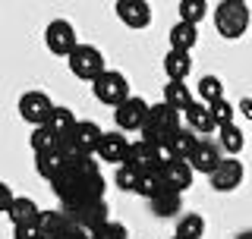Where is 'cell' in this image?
<instances>
[{"label": "cell", "mask_w": 252, "mask_h": 239, "mask_svg": "<svg viewBox=\"0 0 252 239\" xmlns=\"http://www.w3.org/2000/svg\"><path fill=\"white\" fill-rule=\"evenodd\" d=\"M51 186L60 198L63 211H73L79 205L104 198V177H101L98 161H92V157H66L63 170Z\"/></svg>", "instance_id": "1"}, {"label": "cell", "mask_w": 252, "mask_h": 239, "mask_svg": "<svg viewBox=\"0 0 252 239\" xmlns=\"http://www.w3.org/2000/svg\"><path fill=\"white\" fill-rule=\"evenodd\" d=\"M252 22V13L246 3H240V0H220L215 6V29L220 38H227V41H236V38L246 35Z\"/></svg>", "instance_id": "2"}, {"label": "cell", "mask_w": 252, "mask_h": 239, "mask_svg": "<svg viewBox=\"0 0 252 239\" xmlns=\"http://www.w3.org/2000/svg\"><path fill=\"white\" fill-rule=\"evenodd\" d=\"M177 129H183V126H180V110L161 101V104H152V114H148L145 126H142V139L152 142V145H164V148H167L170 135Z\"/></svg>", "instance_id": "3"}, {"label": "cell", "mask_w": 252, "mask_h": 239, "mask_svg": "<svg viewBox=\"0 0 252 239\" xmlns=\"http://www.w3.org/2000/svg\"><path fill=\"white\" fill-rule=\"evenodd\" d=\"M101 139H104V129H101L98 123L79 120L76 129L66 135V142H63V154L66 157H92V154H98Z\"/></svg>", "instance_id": "4"}, {"label": "cell", "mask_w": 252, "mask_h": 239, "mask_svg": "<svg viewBox=\"0 0 252 239\" xmlns=\"http://www.w3.org/2000/svg\"><path fill=\"white\" fill-rule=\"evenodd\" d=\"M126 164L136 167L139 173H161L164 167L170 164V154L164 145H152V142L139 139L129 145V157H126Z\"/></svg>", "instance_id": "5"}, {"label": "cell", "mask_w": 252, "mask_h": 239, "mask_svg": "<svg viewBox=\"0 0 252 239\" xmlns=\"http://www.w3.org/2000/svg\"><path fill=\"white\" fill-rule=\"evenodd\" d=\"M66 60H69V73H73L76 79H89V82H94L98 76L107 73L104 54H101L98 47H92V44H79Z\"/></svg>", "instance_id": "6"}, {"label": "cell", "mask_w": 252, "mask_h": 239, "mask_svg": "<svg viewBox=\"0 0 252 239\" xmlns=\"http://www.w3.org/2000/svg\"><path fill=\"white\" fill-rule=\"evenodd\" d=\"M92 94L101 101V104H110V107H120L126 98H132L126 76H123V73H117V69H107L104 76L94 79V82H92Z\"/></svg>", "instance_id": "7"}, {"label": "cell", "mask_w": 252, "mask_h": 239, "mask_svg": "<svg viewBox=\"0 0 252 239\" xmlns=\"http://www.w3.org/2000/svg\"><path fill=\"white\" fill-rule=\"evenodd\" d=\"M148 114H152V104L132 94V98H126L120 107H114V123H117L120 132H142Z\"/></svg>", "instance_id": "8"}, {"label": "cell", "mask_w": 252, "mask_h": 239, "mask_svg": "<svg viewBox=\"0 0 252 239\" xmlns=\"http://www.w3.org/2000/svg\"><path fill=\"white\" fill-rule=\"evenodd\" d=\"M44 44H47V51L57 54V57H69V54L79 47L73 22H66V19L47 22V29H44Z\"/></svg>", "instance_id": "9"}, {"label": "cell", "mask_w": 252, "mask_h": 239, "mask_svg": "<svg viewBox=\"0 0 252 239\" xmlns=\"http://www.w3.org/2000/svg\"><path fill=\"white\" fill-rule=\"evenodd\" d=\"M54 114V104L44 91H26L19 98V117L32 126H44Z\"/></svg>", "instance_id": "10"}, {"label": "cell", "mask_w": 252, "mask_h": 239, "mask_svg": "<svg viewBox=\"0 0 252 239\" xmlns=\"http://www.w3.org/2000/svg\"><path fill=\"white\" fill-rule=\"evenodd\" d=\"M69 217L76 220L79 227H85L89 233H94V230H101L104 224H110V208L104 198H98V202H89V205H79V208L66 211Z\"/></svg>", "instance_id": "11"}, {"label": "cell", "mask_w": 252, "mask_h": 239, "mask_svg": "<svg viewBox=\"0 0 252 239\" xmlns=\"http://www.w3.org/2000/svg\"><path fill=\"white\" fill-rule=\"evenodd\" d=\"M243 177H246L243 161H236V157H224V164L211 173V189H215V192H233V189H240Z\"/></svg>", "instance_id": "12"}, {"label": "cell", "mask_w": 252, "mask_h": 239, "mask_svg": "<svg viewBox=\"0 0 252 239\" xmlns=\"http://www.w3.org/2000/svg\"><path fill=\"white\" fill-rule=\"evenodd\" d=\"M117 19L126 29H148L152 26V6H148V0H117Z\"/></svg>", "instance_id": "13"}, {"label": "cell", "mask_w": 252, "mask_h": 239, "mask_svg": "<svg viewBox=\"0 0 252 239\" xmlns=\"http://www.w3.org/2000/svg\"><path fill=\"white\" fill-rule=\"evenodd\" d=\"M129 145H132V142H126V135L120 129H117V132H104V139H101V145H98V157L104 164L120 167V164H126V157H129Z\"/></svg>", "instance_id": "14"}, {"label": "cell", "mask_w": 252, "mask_h": 239, "mask_svg": "<svg viewBox=\"0 0 252 239\" xmlns=\"http://www.w3.org/2000/svg\"><path fill=\"white\" fill-rule=\"evenodd\" d=\"M189 164H192V170H195V173H205V177H211V173H215L218 167L224 164V148L215 145V142H205V139H202Z\"/></svg>", "instance_id": "15"}, {"label": "cell", "mask_w": 252, "mask_h": 239, "mask_svg": "<svg viewBox=\"0 0 252 239\" xmlns=\"http://www.w3.org/2000/svg\"><path fill=\"white\" fill-rule=\"evenodd\" d=\"M199 142H202V135H195L189 126L177 129V132L170 135V142H167L170 161H192V154H195V148H199Z\"/></svg>", "instance_id": "16"}, {"label": "cell", "mask_w": 252, "mask_h": 239, "mask_svg": "<svg viewBox=\"0 0 252 239\" xmlns=\"http://www.w3.org/2000/svg\"><path fill=\"white\" fill-rule=\"evenodd\" d=\"M183 117H186L189 129H192L195 135H211L215 129H220L218 120H215V114H211V104H205V101H199V98L192 101V107H189Z\"/></svg>", "instance_id": "17"}, {"label": "cell", "mask_w": 252, "mask_h": 239, "mask_svg": "<svg viewBox=\"0 0 252 239\" xmlns=\"http://www.w3.org/2000/svg\"><path fill=\"white\" fill-rule=\"evenodd\" d=\"M161 177H164V186H167V189L186 192V189L192 186L195 170H192V164H189V161H170V164L161 170Z\"/></svg>", "instance_id": "18"}, {"label": "cell", "mask_w": 252, "mask_h": 239, "mask_svg": "<svg viewBox=\"0 0 252 239\" xmlns=\"http://www.w3.org/2000/svg\"><path fill=\"white\" fill-rule=\"evenodd\" d=\"M38 227H41V239H63L66 230L73 227V217L66 211H41Z\"/></svg>", "instance_id": "19"}, {"label": "cell", "mask_w": 252, "mask_h": 239, "mask_svg": "<svg viewBox=\"0 0 252 239\" xmlns=\"http://www.w3.org/2000/svg\"><path fill=\"white\" fill-rule=\"evenodd\" d=\"M152 214L155 217H177V211H183V192H177V189H161L152 202Z\"/></svg>", "instance_id": "20"}, {"label": "cell", "mask_w": 252, "mask_h": 239, "mask_svg": "<svg viewBox=\"0 0 252 239\" xmlns=\"http://www.w3.org/2000/svg\"><path fill=\"white\" fill-rule=\"evenodd\" d=\"M164 73H167V82H186V76L192 73V57L189 51H167L164 57Z\"/></svg>", "instance_id": "21"}, {"label": "cell", "mask_w": 252, "mask_h": 239, "mask_svg": "<svg viewBox=\"0 0 252 239\" xmlns=\"http://www.w3.org/2000/svg\"><path fill=\"white\" fill-rule=\"evenodd\" d=\"M29 145H32L35 154H51V151H63V139L51 126H35L32 135H29Z\"/></svg>", "instance_id": "22"}, {"label": "cell", "mask_w": 252, "mask_h": 239, "mask_svg": "<svg viewBox=\"0 0 252 239\" xmlns=\"http://www.w3.org/2000/svg\"><path fill=\"white\" fill-rule=\"evenodd\" d=\"M170 47L173 51H192L195 44H199V26H192V22H183L180 19L177 26L170 29Z\"/></svg>", "instance_id": "23"}, {"label": "cell", "mask_w": 252, "mask_h": 239, "mask_svg": "<svg viewBox=\"0 0 252 239\" xmlns=\"http://www.w3.org/2000/svg\"><path fill=\"white\" fill-rule=\"evenodd\" d=\"M192 91H189V85L186 82H167L164 85V104H170V107H177L180 114H186L189 107H192Z\"/></svg>", "instance_id": "24"}, {"label": "cell", "mask_w": 252, "mask_h": 239, "mask_svg": "<svg viewBox=\"0 0 252 239\" xmlns=\"http://www.w3.org/2000/svg\"><path fill=\"white\" fill-rule=\"evenodd\" d=\"M63 164H66V154H63V151H51V154H35V170H38V177L47 179V182L57 179V173L63 170Z\"/></svg>", "instance_id": "25"}, {"label": "cell", "mask_w": 252, "mask_h": 239, "mask_svg": "<svg viewBox=\"0 0 252 239\" xmlns=\"http://www.w3.org/2000/svg\"><path fill=\"white\" fill-rule=\"evenodd\" d=\"M6 217L13 220V227H16V224H29V220H38V217H41V208H38L32 198L19 195V198L13 202V208L6 211Z\"/></svg>", "instance_id": "26"}, {"label": "cell", "mask_w": 252, "mask_h": 239, "mask_svg": "<svg viewBox=\"0 0 252 239\" xmlns=\"http://www.w3.org/2000/svg\"><path fill=\"white\" fill-rule=\"evenodd\" d=\"M220 148L227 151V157H236L243 148H246V135H243V129L236 123H230V126H220Z\"/></svg>", "instance_id": "27"}, {"label": "cell", "mask_w": 252, "mask_h": 239, "mask_svg": "<svg viewBox=\"0 0 252 239\" xmlns=\"http://www.w3.org/2000/svg\"><path fill=\"white\" fill-rule=\"evenodd\" d=\"M76 123H79V120L73 117V110H66V107H54V114H51V120H47L44 126H51V129L57 132L63 142H66V135L76 129Z\"/></svg>", "instance_id": "28"}, {"label": "cell", "mask_w": 252, "mask_h": 239, "mask_svg": "<svg viewBox=\"0 0 252 239\" xmlns=\"http://www.w3.org/2000/svg\"><path fill=\"white\" fill-rule=\"evenodd\" d=\"M177 236L180 239H202L205 236V217L202 214H183L177 220Z\"/></svg>", "instance_id": "29"}, {"label": "cell", "mask_w": 252, "mask_h": 239, "mask_svg": "<svg viewBox=\"0 0 252 239\" xmlns=\"http://www.w3.org/2000/svg\"><path fill=\"white\" fill-rule=\"evenodd\" d=\"M205 16H208V0H180V19L183 22L199 26Z\"/></svg>", "instance_id": "30"}, {"label": "cell", "mask_w": 252, "mask_h": 239, "mask_svg": "<svg viewBox=\"0 0 252 239\" xmlns=\"http://www.w3.org/2000/svg\"><path fill=\"white\" fill-rule=\"evenodd\" d=\"M224 98V85H220L218 76H202L199 79V101L205 104H215V101Z\"/></svg>", "instance_id": "31"}, {"label": "cell", "mask_w": 252, "mask_h": 239, "mask_svg": "<svg viewBox=\"0 0 252 239\" xmlns=\"http://www.w3.org/2000/svg\"><path fill=\"white\" fill-rule=\"evenodd\" d=\"M139 179H142V173L136 170V167H129V164H120V167H117V173H114V182L123 189V192H136Z\"/></svg>", "instance_id": "32"}, {"label": "cell", "mask_w": 252, "mask_h": 239, "mask_svg": "<svg viewBox=\"0 0 252 239\" xmlns=\"http://www.w3.org/2000/svg\"><path fill=\"white\" fill-rule=\"evenodd\" d=\"M161 189H167V186H164V177H161V173H142L136 192H139L142 198H148V202H152V198L161 192Z\"/></svg>", "instance_id": "33"}, {"label": "cell", "mask_w": 252, "mask_h": 239, "mask_svg": "<svg viewBox=\"0 0 252 239\" xmlns=\"http://www.w3.org/2000/svg\"><path fill=\"white\" fill-rule=\"evenodd\" d=\"M211 114H215L218 126H230V123H233V104H230L227 98L215 101V104H211Z\"/></svg>", "instance_id": "34"}, {"label": "cell", "mask_w": 252, "mask_h": 239, "mask_svg": "<svg viewBox=\"0 0 252 239\" xmlns=\"http://www.w3.org/2000/svg\"><path fill=\"white\" fill-rule=\"evenodd\" d=\"M129 233H126L123 224H117V220H110V224H104L101 230H94V239H126Z\"/></svg>", "instance_id": "35"}, {"label": "cell", "mask_w": 252, "mask_h": 239, "mask_svg": "<svg viewBox=\"0 0 252 239\" xmlns=\"http://www.w3.org/2000/svg\"><path fill=\"white\" fill-rule=\"evenodd\" d=\"M13 236H16V239H41V227H38V220L16 224V227H13Z\"/></svg>", "instance_id": "36"}, {"label": "cell", "mask_w": 252, "mask_h": 239, "mask_svg": "<svg viewBox=\"0 0 252 239\" xmlns=\"http://www.w3.org/2000/svg\"><path fill=\"white\" fill-rule=\"evenodd\" d=\"M63 239H94V233H89L85 227H79L76 220H73V227L66 230V236H63Z\"/></svg>", "instance_id": "37"}, {"label": "cell", "mask_w": 252, "mask_h": 239, "mask_svg": "<svg viewBox=\"0 0 252 239\" xmlns=\"http://www.w3.org/2000/svg\"><path fill=\"white\" fill-rule=\"evenodd\" d=\"M0 195H3V211H10L13 202H16V195L10 192V186H0Z\"/></svg>", "instance_id": "38"}, {"label": "cell", "mask_w": 252, "mask_h": 239, "mask_svg": "<svg viewBox=\"0 0 252 239\" xmlns=\"http://www.w3.org/2000/svg\"><path fill=\"white\" fill-rule=\"evenodd\" d=\"M236 239H252V230H246V233H240Z\"/></svg>", "instance_id": "39"}, {"label": "cell", "mask_w": 252, "mask_h": 239, "mask_svg": "<svg viewBox=\"0 0 252 239\" xmlns=\"http://www.w3.org/2000/svg\"><path fill=\"white\" fill-rule=\"evenodd\" d=\"M240 3H246V0H240Z\"/></svg>", "instance_id": "40"}, {"label": "cell", "mask_w": 252, "mask_h": 239, "mask_svg": "<svg viewBox=\"0 0 252 239\" xmlns=\"http://www.w3.org/2000/svg\"><path fill=\"white\" fill-rule=\"evenodd\" d=\"M173 239H180V236H173Z\"/></svg>", "instance_id": "41"}]
</instances>
